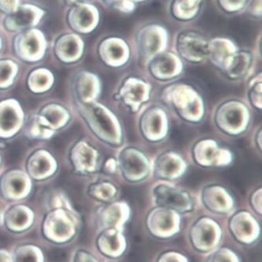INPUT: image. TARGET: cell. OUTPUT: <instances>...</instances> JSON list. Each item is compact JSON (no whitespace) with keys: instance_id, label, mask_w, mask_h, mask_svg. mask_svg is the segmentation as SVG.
Here are the masks:
<instances>
[{"instance_id":"6da1fadb","label":"cell","mask_w":262,"mask_h":262,"mask_svg":"<svg viewBox=\"0 0 262 262\" xmlns=\"http://www.w3.org/2000/svg\"><path fill=\"white\" fill-rule=\"evenodd\" d=\"M162 99L183 121L199 124L205 116V104L199 92L186 84L170 85L162 93Z\"/></svg>"},{"instance_id":"7a4b0ae2","label":"cell","mask_w":262,"mask_h":262,"mask_svg":"<svg viewBox=\"0 0 262 262\" xmlns=\"http://www.w3.org/2000/svg\"><path fill=\"white\" fill-rule=\"evenodd\" d=\"M85 114L93 131L105 143L115 146L122 143L124 133L121 122L106 106L89 105L85 107Z\"/></svg>"},{"instance_id":"3957f363","label":"cell","mask_w":262,"mask_h":262,"mask_svg":"<svg viewBox=\"0 0 262 262\" xmlns=\"http://www.w3.org/2000/svg\"><path fill=\"white\" fill-rule=\"evenodd\" d=\"M214 122L219 129L228 136L244 134L251 122L249 108L241 100H227L216 110Z\"/></svg>"},{"instance_id":"277c9868","label":"cell","mask_w":262,"mask_h":262,"mask_svg":"<svg viewBox=\"0 0 262 262\" xmlns=\"http://www.w3.org/2000/svg\"><path fill=\"white\" fill-rule=\"evenodd\" d=\"M155 204L158 207L173 210L179 214H187L194 209V200L189 191L170 184L158 183L152 190Z\"/></svg>"},{"instance_id":"5b68a950","label":"cell","mask_w":262,"mask_h":262,"mask_svg":"<svg viewBox=\"0 0 262 262\" xmlns=\"http://www.w3.org/2000/svg\"><path fill=\"white\" fill-rule=\"evenodd\" d=\"M117 165L123 178L131 183L144 181L151 171L147 157L143 151L133 146H128L120 151Z\"/></svg>"},{"instance_id":"8992f818","label":"cell","mask_w":262,"mask_h":262,"mask_svg":"<svg viewBox=\"0 0 262 262\" xmlns=\"http://www.w3.org/2000/svg\"><path fill=\"white\" fill-rule=\"evenodd\" d=\"M192 247L201 253H209L219 247L223 239V229L214 219L201 217L192 224L189 231Z\"/></svg>"},{"instance_id":"52a82bcc","label":"cell","mask_w":262,"mask_h":262,"mask_svg":"<svg viewBox=\"0 0 262 262\" xmlns=\"http://www.w3.org/2000/svg\"><path fill=\"white\" fill-rule=\"evenodd\" d=\"M181 214L158 206L148 213L146 219V228L149 233L161 239L176 236L181 230Z\"/></svg>"},{"instance_id":"ba28073f","label":"cell","mask_w":262,"mask_h":262,"mask_svg":"<svg viewBox=\"0 0 262 262\" xmlns=\"http://www.w3.org/2000/svg\"><path fill=\"white\" fill-rule=\"evenodd\" d=\"M192 157L196 164L205 168L226 167L233 160L232 152L212 139H203L195 143Z\"/></svg>"},{"instance_id":"9c48e42d","label":"cell","mask_w":262,"mask_h":262,"mask_svg":"<svg viewBox=\"0 0 262 262\" xmlns=\"http://www.w3.org/2000/svg\"><path fill=\"white\" fill-rule=\"evenodd\" d=\"M138 53L144 62L165 51L168 43V31L160 25L145 26L137 35Z\"/></svg>"},{"instance_id":"30bf717a","label":"cell","mask_w":262,"mask_h":262,"mask_svg":"<svg viewBox=\"0 0 262 262\" xmlns=\"http://www.w3.org/2000/svg\"><path fill=\"white\" fill-rule=\"evenodd\" d=\"M140 133L147 141L158 143L167 137L169 130L168 115L159 106H153L143 112L140 120Z\"/></svg>"},{"instance_id":"8fae6325","label":"cell","mask_w":262,"mask_h":262,"mask_svg":"<svg viewBox=\"0 0 262 262\" xmlns=\"http://www.w3.org/2000/svg\"><path fill=\"white\" fill-rule=\"evenodd\" d=\"M75 217L63 211L49 214L43 225V233L47 239L55 243H65L73 239L76 234Z\"/></svg>"},{"instance_id":"7c38bea8","label":"cell","mask_w":262,"mask_h":262,"mask_svg":"<svg viewBox=\"0 0 262 262\" xmlns=\"http://www.w3.org/2000/svg\"><path fill=\"white\" fill-rule=\"evenodd\" d=\"M229 227L234 239L244 245H252L260 237V224L248 211L234 213L229 219Z\"/></svg>"},{"instance_id":"4fadbf2b","label":"cell","mask_w":262,"mask_h":262,"mask_svg":"<svg viewBox=\"0 0 262 262\" xmlns=\"http://www.w3.org/2000/svg\"><path fill=\"white\" fill-rule=\"evenodd\" d=\"M151 86L140 78L130 77L125 80L118 90L120 101L133 113L139 112L142 106L150 98Z\"/></svg>"},{"instance_id":"5bb4252c","label":"cell","mask_w":262,"mask_h":262,"mask_svg":"<svg viewBox=\"0 0 262 262\" xmlns=\"http://www.w3.org/2000/svg\"><path fill=\"white\" fill-rule=\"evenodd\" d=\"M176 48L179 57L189 63H201L208 58V42L196 32L180 34L177 38Z\"/></svg>"},{"instance_id":"9a60e30c","label":"cell","mask_w":262,"mask_h":262,"mask_svg":"<svg viewBox=\"0 0 262 262\" xmlns=\"http://www.w3.org/2000/svg\"><path fill=\"white\" fill-rule=\"evenodd\" d=\"M152 170L155 177L163 182L174 181L186 173L187 164L181 155L168 150L157 157Z\"/></svg>"},{"instance_id":"2e32d148","label":"cell","mask_w":262,"mask_h":262,"mask_svg":"<svg viewBox=\"0 0 262 262\" xmlns=\"http://www.w3.org/2000/svg\"><path fill=\"white\" fill-rule=\"evenodd\" d=\"M148 63L151 76L160 81H171L181 75L183 71L181 58L171 52H162Z\"/></svg>"},{"instance_id":"e0dca14e","label":"cell","mask_w":262,"mask_h":262,"mask_svg":"<svg viewBox=\"0 0 262 262\" xmlns=\"http://www.w3.org/2000/svg\"><path fill=\"white\" fill-rule=\"evenodd\" d=\"M201 201L208 211L214 214H228L235 206V201L230 192L219 185L204 187L201 192Z\"/></svg>"},{"instance_id":"ac0fdd59","label":"cell","mask_w":262,"mask_h":262,"mask_svg":"<svg viewBox=\"0 0 262 262\" xmlns=\"http://www.w3.org/2000/svg\"><path fill=\"white\" fill-rule=\"evenodd\" d=\"M131 217V208L125 201H113L100 208L97 213L99 226L102 229L115 228L123 230Z\"/></svg>"},{"instance_id":"d6986e66","label":"cell","mask_w":262,"mask_h":262,"mask_svg":"<svg viewBox=\"0 0 262 262\" xmlns=\"http://www.w3.org/2000/svg\"><path fill=\"white\" fill-rule=\"evenodd\" d=\"M102 60L112 68L125 66L130 59V48L125 39L111 37L102 42L100 47Z\"/></svg>"},{"instance_id":"ffe728a7","label":"cell","mask_w":262,"mask_h":262,"mask_svg":"<svg viewBox=\"0 0 262 262\" xmlns=\"http://www.w3.org/2000/svg\"><path fill=\"white\" fill-rule=\"evenodd\" d=\"M99 251L109 258L124 255L128 247L126 237L121 229L106 228L100 232L96 241Z\"/></svg>"},{"instance_id":"44dd1931","label":"cell","mask_w":262,"mask_h":262,"mask_svg":"<svg viewBox=\"0 0 262 262\" xmlns=\"http://www.w3.org/2000/svg\"><path fill=\"white\" fill-rule=\"evenodd\" d=\"M238 50L232 40L222 37L214 38L208 42V58L223 72Z\"/></svg>"},{"instance_id":"7402d4cb","label":"cell","mask_w":262,"mask_h":262,"mask_svg":"<svg viewBox=\"0 0 262 262\" xmlns=\"http://www.w3.org/2000/svg\"><path fill=\"white\" fill-rule=\"evenodd\" d=\"M253 62L254 57L251 52L238 50L232 57L223 73L229 79L233 81L242 79L249 74L252 68Z\"/></svg>"},{"instance_id":"603a6c76","label":"cell","mask_w":262,"mask_h":262,"mask_svg":"<svg viewBox=\"0 0 262 262\" xmlns=\"http://www.w3.org/2000/svg\"><path fill=\"white\" fill-rule=\"evenodd\" d=\"M33 214L29 208L17 206L11 208L6 215V225L12 232H21L27 230L33 223Z\"/></svg>"},{"instance_id":"cb8c5ba5","label":"cell","mask_w":262,"mask_h":262,"mask_svg":"<svg viewBox=\"0 0 262 262\" xmlns=\"http://www.w3.org/2000/svg\"><path fill=\"white\" fill-rule=\"evenodd\" d=\"M74 25L82 32H90L96 28L99 20V13L95 7L83 6L75 10Z\"/></svg>"},{"instance_id":"d4e9b609","label":"cell","mask_w":262,"mask_h":262,"mask_svg":"<svg viewBox=\"0 0 262 262\" xmlns=\"http://www.w3.org/2000/svg\"><path fill=\"white\" fill-rule=\"evenodd\" d=\"M202 2L203 0H174L171 12L179 20H192L199 13Z\"/></svg>"},{"instance_id":"484cf974","label":"cell","mask_w":262,"mask_h":262,"mask_svg":"<svg viewBox=\"0 0 262 262\" xmlns=\"http://www.w3.org/2000/svg\"><path fill=\"white\" fill-rule=\"evenodd\" d=\"M78 164L80 169L93 172L97 170L99 165V155L96 149L85 143L78 147Z\"/></svg>"},{"instance_id":"4316f807","label":"cell","mask_w":262,"mask_h":262,"mask_svg":"<svg viewBox=\"0 0 262 262\" xmlns=\"http://www.w3.org/2000/svg\"><path fill=\"white\" fill-rule=\"evenodd\" d=\"M89 193L94 199L108 204L115 201L118 196V189L113 183L102 182L92 186Z\"/></svg>"},{"instance_id":"83f0119b","label":"cell","mask_w":262,"mask_h":262,"mask_svg":"<svg viewBox=\"0 0 262 262\" xmlns=\"http://www.w3.org/2000/svg\"><path fill=\"white\" fill-rule=\"evenodd\" d=\"M13 262H43L44 257L42 251L36 246H20L13 253Z\"/></svg>"},{"instance_id":"f1b7e54d","label":"cell","mask_w":262,"mask_h":262,"mask_svg":"<svg viewBox=\"0 0 262 262\" xmlns=\"http://www.w3.org/2000/svg\"><path fill=\"white\" fill-rule=\"evenodd\" d=\"M100 93V83L93 75H85L81 78L80 93L84 101H90L98 96Z\"/></svg>"},{"instance_id":"f546056e","label":"cell","mask_w":262,"mask_h":262,"mask_svg":"<svg viewBox=\"0 0 262 262\" xmlns=\"http://www.w3.org/2000/svg\"><path fill=\"white\" fill-rule=\"evenodd\" d=\"M261 90V74L260 73L250 81L247 90V96L250 103L252 106L259 111H260L262 107Z\"/></svg>"},{"instance_id":"4dcf8cb0","label":"cell","mask_w":262,"mask_h":262,"mask_svg":"<svg viewBox=\"0 0 262 262\" xmlns=\"http://www.w3.org/2000/svg\"><path fill=\"white\" fill-rule=\"evenodd\" d=\"M206 262H241L239 255L228 247H217L211 251Z\"/></svg>"},{"instance_id":"1f68e13d","label":"cell","mask_w":262,"mask_h":262,"mask_svg":"<svg viewBox=\"0 0 262 262\" xmlns=\"http://www.w3.org/2000/svg\"><path fill=\"white\" fill-rule=\"evenodd\" d=\"M10 19V24L14 28H23L29 26L34 21V13L29 9H23L16 13Z\"/></svg>"},{"instance_id":"d6a6232c","label":"cell","mask_w":262,"mask_h":262,"mask_svg":"<svg viewBox=\"0 0 262 262\" xmlns=\"http://www.w3.org/2000/svg\"><path fill=\"white\" fill-rule=\"evenodd\" d=\"M110 7L123 13H131L136 9V4L131 0H104Z\"/></svg>"},{"instance_id":"836d02e7","label":"cell","mask_w":262,"mask_h":262,"mask_svg":"<svg viewBox=\"0 0 262 262\" xmlns=\"http://www.w3.org/2000/svg\"><path fill=\"white\" fill-rule=\"evenodd\" d=\"M61 48L67 57H74L79 54L81 46L76 38L69 37L63 40Z\"/></svg>"},{"instance_id":"e575fe53","label":"cell","mask_w":262,"mask_h":262,"mask_svg":"<svg viewBox=\"0 0 262 262\" xmlns=\"http://www.w3.org/2000/svg\"><path fill=\"white\" fill-rule=\"evenodd\" d=\"M17 115L13 112V110L7 108L4 110L0 116V123L4 130H10L15 126L17 122Z\"/></svg>"},{"instance_id":"d590c367","label":"cell","mask_w":262,"mask_h":262,"mask_svg":"<svg viewBox=\"0 0 262 262\" xmlns=\"http://www.w3.org/2000/svg\"><path fill=\"white\" fill-rule=\"evenodd\" d=\"M221 7L229 13L239 11L245 7L248 0H219Z\"/></svg>"},{"instance_id":"8d00e7d4","label":"cell","mask_w":262,"mask_h":262,"mask_svg":"<svg viewBox=\"0 0 262 262\" xmlns=\"http://www.w3.org/2000/svg\"><path fill=\"white\" fill-rule=\"evenodd\" d=\"M157 262H189V259L181 253L168 251L161 254Z\"/></svg>"},{"instance_id":"74e56055","label":"cell","mask_w":262,"mask_h":262,"mask_svg":"<svg viewBox=\"0 0 262 262\" xmlns=\"http://www.w3.org/2000/svg\"><path fill=\"white\" fill-rule=\"evenodd\" d=\"M261 188L256 189L251 196V205L256 213L261 215Z\"/></svg>"},{"instance_id":"f35d334b","label":"cell","mask_w":262,"mask_h":262,"mask_svg":"<svg viewBox=\"0 0 262 262\" xmlns=\"http://www.w3.org/2000/svg\"><path fill=\"white\" fill-rule=\"evenodd\" d=\"M11 188V195L13 196H20L25 189V183L21 178H14L10 183Z\"/></svg>"},{"instance_id":"ab89813d","label":"cell","mask_w":262,"mask_h":262,"mask_svg":"<svg viewBox=\"0 0 262 262\" xmlns=\"http://www.w3.org/2000/svg\"><path fill=\"white\" fill-rule=\"evenodd\" d=\"M74 262H98V260H96L90 253L84 250H78L75 253Z\"/></svg>"},{"instance_id":"60d3db41","label":"cell","mask_w":262,"mask_h":262,"mask_svg":"<svg viewBox=\"0 0 262 262\" xmlns=\"http://www.w3.org/2000/svg\"><path fill=\"white\" fill-rule=\"evenodd\" d=\"M25 47L31 54L36 53L38 49V42L35 37L29 36L25 39Z\"/></svg>"},{"instance_id":"b9f144b4","label":"cell","mask_w":262,"mask_h":262,"mask_svg":"<svg viewBox=\"0 0 262 262\" xmlns=\"http://www.w3.org/2000/svg\"><path fill=\"white\" fill-rule=\"evenodd\" d=\"M12 72L11 66L9 63H0V81H4L8 79Z\"/></svg>"},{"instance_id":"7bdbcfd3","label":"cell","mask_w":262,"mask_h":262,"mask_svg":"<svg viewBox=\"0 0 262 262\" xmlns=\"http://www.w3.org/2000/svg\"><path fill=\"white\" fill-rule=\"evenodd\" d=\"M249 12L252 15H261V0H252L250 4Z\"/></svg>"},{"instance_id":"ee69618b","label":"cell","mask_w":262,"mask_h":262,"mask_svg":"<svg viewBox=\"0 0 262 262\" xmlns=\"http://www.w3.org/2000/svg\"><path fill=\"white\" fill-rule=\"evenodd\" d=\"M37 163L38 164H37V166L35 168L37 174H44V173L48 171L49 162L46 158H39V159H38Z\"/></svg>"},{"instance_id":"f6af8a7d","label":"cell","mask_w":262,"mask_h":262,"mask_svg":"<svg viewBox=\"0 0 262 262\" xmlns=\"http://www.w3.org/2000/svg\"><path fill=\"white\" fill-rule=\"evenodd\" d=\"M47 117L50 120V123L53 125H57L61 120L60 112L55 109L50 110V112H47Z\"/></svg>"},{"instance_id":"bcb514c9","label":"cell","mask_w":262,"mask_h":262,"mask_svg":"<svg viewBox=\"0 0 262 262\" xmlns=\"http://www.w3.org/2000/svg\"><path fill=\"white\" fill-rule=\"evenodd\" d=\"M0 262H13V258L5 250H0Z\"/></svg>"},{"instance_id":"7dc6e473","label":"cell","mask_w":262,"mask_h":262,"mask_svg":"<svg viewBox=\"0 0 262 262\" xmlns=\"http://www.w3.org/2000/svg\"><path fill=\"white\" fill-rule=\"evenodd\" d=\"M118 168L117 161L113 159H110L106 163V169L111 172H115V170Z\"/></svg>"},{"instance_id":"c3c4849f","label":"cell","mask_w":262,"mask_h":262,"mask_svg":"<svg viewBox=\"0 0 262 262\" xmlns=\"http://www.w3.org/2000/svg\"><path fill=\"white\" fill-rule=\"evenodd\" d=\"M261 140H262V133H261V128H259L258 131L256 133L255 136V143L256 145H257V147H258V149L260 151H261Z\"/></svg>"},{"instance_id":"681fc988","label":"cell","mask_w":262,"mask_h":262,"mask_svg":"<svg viewBox=\"0 0 262 262\" xmlns=\"http://www.w3.org/2000/svg\"><path fill=\"white\" fill-rule=\"evenodd\" d=\"M1 1H2V4H4V6H7V7L8 8L11 7V6H13L15 2V0H1Z\"/></svg>"},{"instance_id":"f907efd6","label":"cell","mask_w":262,"mask_h":262,"mask_svg":"<svg viewBox=\"0 0 262 262\" xmlns=\"http://www.w3.org/2000/svg\"><path fill=\"white\" fill-rule=\"evenodd\" d=\"M71 4H78V3H83L87 2V1H90V0H68Z\"/></svg>"},{"instance_id":"816d5d0a","label":"cell","mask_w":262,"mask_h":262,"mask_svg":"<svg viewBox=\"0 0 262 262\" xmlns=\"http://www.w3.org/2000/svg\"><path fill=\"white\" fill-rule=\"evenodd\" d=\"M132 2L134 3V4H136V3H143L145 2V1H146V0H131Z\"/></svg>"},{"instance_id":"f5cc1de1","label":"cell","mask_w":262,"mask_h":262,"mask_svg":"<svg viewBox=\"0 0 262 262\" xmlns=\"http://www.w3.org/2000/svg\"><path fill=\"white\" fill-rule=\"evenodd\" d=\"M0 220H1V216H0Z\"/></svg>"}]
</instances>
